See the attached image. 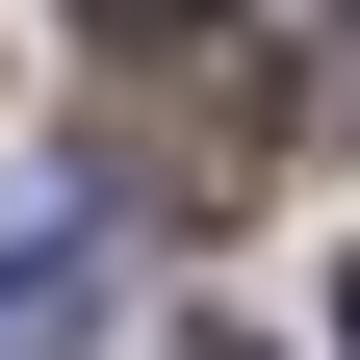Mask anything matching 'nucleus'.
<instances>
[{"mask_svg": "<svg viewBox=\"0 0 360 360\" xmlns=\"http://www.w3.org/2000/svg\"><path fill=\"white\" fill-rule=\"evenodd\" d=\"M335 360H360V283H335Z\"/></svg>", "mask_w": 360, "mask_h": 360, "instance_id": "4", "label": "nucleus"}, {"mask_svg": "<svg viewBox=\"0 0 360 360\" xmlns=\"http://www.w3.org/2000/svg\"><path fill=\"white\" fill-rule=\"evenodd\" d=\"M77 26H103V52H206L232 0H77Z\"/></svg>", "mask_w": 360, "mask_h": 360, "instance_id": "2", "label": "nucleus"}, {"mask_svg": "<svg viewBox=\"0 0 360 360\" xmlns=\"http://www.w3.org/2000/svg\"><path fill=\"white\" fill-rule=\"evenodd\" d=\"M180 360H257V335H180Z\"/></svg>", "mask_w": 360, "mask_h": 360, "instance_id": "3", "label": "nucleus"}, {"mask_svg": "<svg viewBox=\"0 0 360 360\" xmlns=\"http://www.w3.org/2000/svg\"><path fill=\"white\" fill-rule=\"evenodd\" d=\"M103 232H129L103 180H0V360H77L103 335Z\"/></svg>", "mask_w": 360, "mask_h": 360, "instance_id": "1", "label": "nucleus"}]
</instances>
